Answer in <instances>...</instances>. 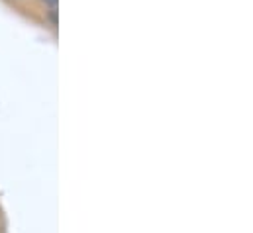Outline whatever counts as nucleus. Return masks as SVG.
Here are the masks:
<instances>
[{
  "label": "nucleus",
  "instance_id": "nucleus-1",
  "mask_svg": "<svg viewBox=\"0 0 253 233\" xmlns=\"http://www.w3.org/2000/svg\"><path fill=\"white\" fill-rule=\"evenodd\" d=\"M45 2H49V4H53V6L57 4V0H45Z\"/></svg>",
  "mask_w": 253,
  "mask_h": 233
}]
</instances>
